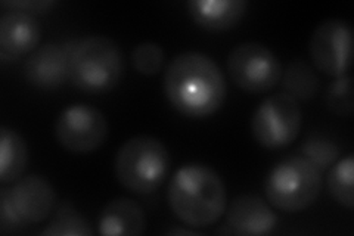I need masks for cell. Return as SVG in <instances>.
Wrapping results in <instances>:
<instances>
[{"label":"cell","instance_id":"1","mask_svg":"<svg viewBox=\"0 0 354 236\" xmlns=\"http://www.w3.org/2000/svg\"><path fill=\"white\" fill-rule=\"evenodd\" d=\"M164 93L179 114L205 118L223 105L226 80L212 56L186 51L176 55L165 69Z\"/></svg>","mask_w":354,"mask_h":236},{"label":"cell","instance_id":"2","mask_svg":"<svg viewBox=\"0 0 354 236\" xmlns=\"http://www.w3.org/2000/svg\"><path fill=\"white\" fill-rule=\"evenodd\" d=\"M167 201L173 215L186 226L208 228L225 215L226 186L214 168L199 163L185 164L170 179Z\"/></svg>","mask_w":354,"mask_h":236},{"label":"cell","instance_id":"3","mask_svg":"<svg viewBox=\"0 0 354 236\" xmlns=\"http://www.w3.org/2000/svg\"><path fill=\"white\" fill-rule=\"evenodd\" d=\"M70 82L86 93L101 95L115 89L124 75V55L108 36L93 35L68 46Z\"/></svg>","mask_w":354,"mask_h":236},{"label":"cell","instance_id":"4","mask_svg":"<svg viewBox=\"0 0 354 236\" xmlns=\"http://www.w3.org/2000/svg\"><path fill=\"white\" fill-rule=\"evenodd\" d=\"M167 146L153 136L140 134L126 140L117 151L114 170L118 182L138 195L157 190L170 172Z\"/></svg>","mask_w":354,"mask_h":236},{"label":"cell","instance_id":"5","mask_svg":"<svg viewBox=\"0 0 354 236\" xmlns=\"http://www.w3.org/2000/svg\"><path fill=\"white\" fill-rule=\"evenodd\" d=\"M322 185V173L298 155L285 158L272 168L264 181V194L274 208L298 212L315 204Z\"/></svg>","mask_w":354,"mask_h":236},{"label":"cell","instance_id":"6","mask_svg":"<svg viewBox=\"0 0 354 236\" xmlns=\"http://www.w3.org/2000/svg\"><path fill=\"white\" fill-rule=\"evenodd\" d=\"M301 126L300 102L285 92L263 99L251 117L254 139L268 149H279L291 145L300 134Z\"/></svg>","mask_w":354,"mask_h":236},{"label":"cell","instance_id":"7","mask_svg":"<svg viewBox=\"0 0 354 236\" xmlns=\"http://www.w3.org/2000/svg\"><path fill=\"white\" fill-rule=\"evenodd\" d=\"M226 65L232 82L248 93L269 92L281 82L283 71L276 53L257 42L236 44L230 51Z\"/></svg>","mask_w":354,"mask_h":236},{"label":"cell","instance_id":"8","mask_svg":"<svg viewBox=\"0 0 354 236\" xmlns=\"http://www.w3.org/2000/svg\"><path fill=\"white\" fill-rule=\"evenodd\" d=\"M55 138L71 154H88L101 148L108 138V120L101 109L88 104L64 108L55 121Z\"/></svg>","mask_w":354,"mask_h":236},{"label":"cell","instance_id":"9","mask_svg":"<svg viewBox=\"0 0 354 236\" xmlns=\"http://www.w3.org/2000/svg\"><path fill=\"white\" fill-rule=\"evenodd\" d=\"M351 26L346 19L319 22L308 40V53L319 71L330 77L346 75L351 65Z\"/></svg>","mask_w":354,"mask_h":236},{"label":"cell","instance_id":"10","mask_svg":"<svg viewBox=\"0 0 354 236\" xmlns=\"http://www.w3.org/2000/svg\"><path fill=\"white\" fill-rule=\"evenodd\" d=\"M41 28L32 14L8 9L0 18V61L14 62L39 48Z\"/></svg>","mask_w":354,"mask_h":236},{"label":"cell","instance_id":"11","mask_svg":"<svg viewBox=\"0 0 354 236\" xmlns=\"http://www.w3.org/2000/svg\"><path fill=\"white\" fill-rule=\"evenodd\" d=\"M9 195L26 226L46 220L57 204L52 183L40 174L19 177L14 186L9 188Z\"/></svg>","mask_w":354,"mask_h":236},{"label":"cell","instance_id":"12","mask_svg":"<svg viewBox=\"0 0 354 236\" xmlns=\"http://www.w3.org/2000/svg\"><path fill=\"white\" fill-rule=\"evenodd\" d=\"M27 82L43 91L58 89L70 80V51L57 43H46L28 55L24 64Z\"/></svg>","mask_w":354,"mask_h":236},{"label":"cell","instance_id":"13","mask_svg":"<svg viewBox=\"0 0 354 236\" xmlns=\"http://www.w3.org/2000/svg\"><path fill=\"white\" fill-rule=\"evenodd\" d=\"M225 212L230 232L242 236L269 235L278 224V216L268 202L251 194L232 199Z\"/></svg>","mask_w":354,"mask_h":236},{"label":"cell","instance_id":"14","mask_svg":"<svg viewBox=\"0 0 354 236\" xmlns=\"http://www.w3.org/2000/svg\"><path fill=\"white\" fill-rule=\"evenodd\" d=\"M245 0H191L187 10L198 27L220 33L235 28L245 17Z\"/></svg>","mask_w":354,"mask_h":236},{"label":"cell","instance_id":"15","mask_svg":"<svg viewBox=\"0 0 354 236\" xmlns=\"http://www.w3.org/2000/svg\"><path fill=\"white\" fill-rule=\"evenodd\" d=\"M147 229L143 208L126 197L109 201L97 221V232L104 236H138Z\"/></svg>","mask_w":354,"mask_h":236},{"label":"cell","instance_id":"16","mask_svg":"<svg viewBox=\"0 0 354 236\" xmlns=\"http://www.w3.org/2000/svg\"><path fill=\"white\" fill-rule=\"evenodd\" d=\"M28 148L21 134L6 126L0 127V182L12 183L26 172Z\"/></svg>","mask_w":354,"mask_h":236},{"label":"cell","instance_id":"17","mask_svg":"<svg viewBox=\"0 0 354 236\" xmlns=\"http://www.w3.org/2000/svg\"><path fill=\"white\" fill-rule=\"evenodd\" d=\"M285 93L297 100H310L319 92V77L315 69L301 58L292 60L282 71Z\"/></svg>","mask_w":354,"mask_h":236},{"label":"cell","instance_id":"18","mask_svg":"<svg viewBox=\"0 0 354 236\" xmlns=\"http://www.w3.org/2000/svg\"><path fill=\"white\" fill-rule=\"evenodd\" d=\"M328 173V189L339 206L353 210L354 206V158L348 154L344 158H338L332 164Z\"/></svg>","mask_w":354,"mask_h":236},{"label":"cell","instance_id":"19","mask_svg":"<svg viewBox=\"0 0 354 236\" xmlns=\"http://www.w3.org/2000/svg\"><path fill=\"white\" fill-rule=\"evenodd\" d=\"M44 236H92L93 229L87 219L80 215L70 202H62L57 215L43 229Z\"/></svg>","mask_w":354,"mask_h":236},{"label":"cell","instance_id":"20","mask_svg":"<svg viewBox=\"0 0 354 236\" xmlns=\"http://www.w3.org/2000/svg\"><path fill=\"white\" fill-rule=\"evenodd\" d=\"M131 64L143 75L158 74L165 64V52L155 42H142L131 51Z\"/></svg>","mask_w":354,"mask_h":236},{"label":"cell","instance_id":"21","mask_svg":"<svg viewBox=\"0 0 354 236\" xmlns=\"http://www.w3.org/2000/svg\"><path fill=\"white\" fill-rule=\"evenodd\" d=\"M301 154L320 173H324L339 158V148L332 140L316 136L303 143Z\"/></svg>","mask_w":354,"mask_h":236},{"label":"cell","instance_id":"22","mask_svg":"<svg viewBox=\"0 0 354 236\" xmlns=\"http://www.w3.org/2000/svg\"><path fill=\"white\" fill-rule=\"evenodd\" d=\"M326 105L339 117H350L353 112L351 77L348 74L337 77L326 92Z\"/></svg>","mask_w":354,"mask_h":236},{"label":"cell","instance_id":"23","mask_svg":"<svg viewBox=\"0 0 354 236\" xmlns=\"http://www.w3.org/2000/svg\"><path fill=\"white\" fill-rule=\"evenodd\" d=\"M22 226H26V223L22 221L12 204L9 188H2V190H0V230H14Z\"/></svg>","mask_w":354,"mask_h":236},{"label":"cell","instance_id":"24","mask_svg":"<svg viewBox=\"0 0 354 236\" xmlns=\"http://www.w3.org/2000/svg\"><path fill=\"white\" fill-rule=\"evenodd\" d=\"M55 5H57V2H53V0H12V2L5 0V2H2L3 8L26 10L28 14L44 12V10H49Z\"/></svg>","mask_w":354,"mask_h":236},{"label":"cell","instance_id":"25","mask_svg":"<svg viewBox=\"0 0 354 236\" xmlns=\"http://www.w3.org/2000/svg\"><path fill=\"white\" fill-rule=\"evenodd\" d=\"M169 235H195L194 230L191 229H170L167 230Z\"/></svg>","mask_w":354,"mask_h":236}]
</instances>
